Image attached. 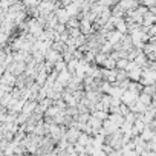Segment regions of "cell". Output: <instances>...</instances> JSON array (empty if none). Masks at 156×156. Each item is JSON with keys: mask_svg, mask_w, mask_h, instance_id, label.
I'll return each mask as SVG.
<instances>
[{"mask_svg": "<svg viewBox=\"0 0 156 156\" xmlns=\"http://www.w3.org/2000/svg\"><path fill=\"white\" fill-rule=\"evenodd\" d=\"M37 104H38V101H34V100H28V101H25L23 109H22V113L26 115V116H31V115L35 112Z\"/></svg>", "mask_w": 156, "mask_h": 156, "instance_id": "cell-9", "label": "cell"}, {"mask_svg": "<svg viewBox=\"0 0 156 156\" xmlns=\"http://www.w3.org/2000/svg\"><path fill=\"white\" fill-rule=\"evenodd\" d=\"M8 40H9V35H6L5 32L0 31V48H5L6 43H8Z\"/></svg>", "mask_w": 156, "mask_h": 156, "instance_id": "cell-32", "label": "cell"}, {"mask_svg": "<svg viewBox=\"0 0 156 156\" xmlns=\"http://www.w3.org/2000/svg\"><path fill=\"white\" fill-rule=\"evenodd\" d=\"M147 32H148V35H150V38H156V23H154L153 26H150Z\"/></svg>", "mask_w": 156, "mask_h": 156, "instance_id": "cell-36", "label": "cell"}, {"mask_svg": "<svg viewBox=\"0 0 156 156\" xmlns=\"http://www.w3.org/2000/svg\"><path fill=\"white\" fill-rule=\"evenodd\" d=\"M6 70H9L11 73H14L16 76H19V75L25 73V70H26V63H23V61H14V63H11V64L8 66Z\"/></svg>", "mask_w": 156, "mask_h": 156, "instance_id": "cell-3", "label": "cell"}, {"mask_svg": "<svg viewBox=\"0 0 156 156\" xmlns=\"http://www.w3.org/2000/svg\"><path fill=\"white\" fill-rule=\"evenodd\" d=\"M129 63H130V60H129V58H118V60H116V69L127 70V67H129Z\"/></svg>", "mask_w": 156, "mask_h": 156, "instance_id": "cell-28", "label": "cell"}, {"mask_svg": "<svg viewBox=\"0 0 156 156\" xmlns=\"http://www.w3.org/2000/svg\"><path fill=\"white\" fill-rule=\"evenodd\" d=\"M101 80L115 84L116 83V69H104V67H101Z\"/></svg>", "mask_w": 156, "mask_h": 156, "instance_id": "cell-5", "label": "cell"}, {"mask_svg": "<svg viewBox=\"0 0 156 156\" xmlns=\"http://www.w3.org/2000/svg\"><path fill=\"white\" fill-rule=\"evenodd\" d=\"M83 156H89V154H83Z\"/></svg>", "mask_w": 156, "mask_h": 156, "instance_id": "cell-40", "label": "cell"}, {"mask_svg": "<svg viewBox=\"0 0 156 156\" xmlns=\"http://www.w3.org/2000/svg\"><path fill=\"white\" fill-rule=\"evenodd\" d=\"M16 81H17V76L14 73H11L9 70H5L2 78H0V84L3 86H9V87H14L16 86Z\"/></svg>", "mask_w": 156, "mask_h": 156, "instance_id": "cell-2", "label": "cell"}, {"mask_svg": "<svg viewBox=\"0 0 156 156\" xmlns=\"http://www.w3.org/2000/svg\"><path fill=\"white\" fill-rule=\"evenodd\" d=\"M154 132H156V130H151V129L147 126V127L142 130V133H141L139 136L142 138V141H145V142H150V141L153 139V136H154Z\"/></svg>", "mask_w": 156, "mask_h": 156, "instance_id": "cell-18", "label": "cell"}, {"mask_svg": "<svg viewBox=\"0 0 156 156\" xmlns=\"http://www.w3.org/2000/svg\"><path fill=\"white\" fill-rule=\"evenodd\" d=\"M72 76H73V73H72V72H69V70H67V67H66L64 70L58 72V76H57V83H60L63 87H66V86L70 83Z\"/></svg>", "mask_w": 156, "mask_h": 156, "instance_id": "cell-6", "label": "cell"}, {"mask_svg": "<svg viewBox=\"0 0 156 156\" xmlns=\"http://www.w3.org/2000/svg\"><path fill=\"white\" fill-rule=\"evenodd\" d=\"M133 61H135V64H136V66H139L141 69H144V67H147V66H148V60H147V55H145L144 52H141V54L133 60Z\"/></svg>", "mask_w": 156, "mask_h": 156, "instance_id": "cell-17", "label": "cell"}, {"mask_svg": "<svg viewBox=\"0 0 156 156\" xmlns=\"http://www.w3.org/2000/svg\"><path fill=\"white\" fill-rule=\"evenodd\" d=\"M136 118H138V113H133V112H129L126 116H124V121H127V122H130V124H133L135 121H136Z\"/></svg>", "mask_w": 156, "mask_h": 156, "instance_id": "cell-31", "label": "cell"}, {"mask_svg": "<svg viewBox=\"0 0 156 156\" xmlns=\"http://www.w3.org/2000/svg\"><path fill=\"white\" fill-rule=\"evenodd\" d=\"M90 115L95 116V118L100 119V121H106V119L109 118V112H107V110H94V112H90Z\"/></svg>", "mask_w": 156, "mask_h": 156, "instance_id": "cell-22", "label": "cell"}, {"mask_svg": "<svg viewBox=\"0 0 156 156\" xmlns=\"http://www.w3.org/2000/svg\"><path fill=\"white\" fill-rule=\"evenodd\" d=\"M107 57H109V54H104V52L98 51V52H97V55H95V63H94V64H97V66H100V67H101Z\"/></svg>", "mask_w": 156, "mask_h": 156, "instance_id": "cell-23", "label": "cell"}, {"mask_svg": "<svg viewBox=\"0 0 156 156\" xmlns=\"http://www.w3.org/2000/svg\"><path fill=\"white\" fill-rule=\"evenodd\" d=\"M64 48H66V44H64L63 41H54L51 49H54V51H57V52H60V54H61V52L64 51Z\"/></svg>", "mask_w": 156, "mask_h": 156, "instance_id": "cell-29", "label": "cell"}, {"mask_svg": "<svg viewBox=\"0 0 156 156\" xmlns=\"http://www.w3.org/2000/svg\"><path fill=\"white\" fill-rule=\"evenodd\" d=\"M80 133H81V130H78L73 124L69 126L67 130H66V139H67V142L75 144V142L78 141V136H80Z\"/></svg>", "mask_w": 156, "mask_h": 156, "instance_id": "cell-7", "label": "cell"}, {"mask_svg": "<svg viewBox=\"0 0 156 156\" xmlns=\"http://www.w3.org/2000/svg\"><path fill=\"white\" fill-rule=\"evenodd\" d=\"M154 69H156V61H154Z\"/></svg>", "mask_w": 156, "mask_h": 156, "instance_id": "cell-39", "label": "cell"}, {"mask_svg": "<svg viewBox=\"0 0 156 156\" xmlns=\"http://www.w3.org/2000/svg\"><path fill=\"white\" fill-rule=\"evenodd\" d=\"M145 127H147V124H145L144 121H141V119L136 118V121L133 122V127H132V133H133V136H139Z\"/></svg>", "mask_w": 156, "mask_h": 156, "instance_id": "cell-15", "label": "cell"}, {"mask_svg": "<svg viewBox=\"0 0 156 156\" xmlns=\"http://www.w3.org/2000/svg\"><path fill=\"white\" fill-rule=\"evenodd\" d=\"M138 95H139L138 92H133V90H124L122 95H121V103L130 106V104H133V103L138 100Z\"/></svg>", "mask_w": 156, "mask_h": 156, "instance_id": "cell-8", "label": "cell"}, {"mask_svg": "<svg viewBox=\"0 0 156 156\" xmlns=\"http://www.w3.org/2000/svg\"><path fill=\"white\" fill-rule=\"evenodd\" d=\"M130 112V107L127 106V104H124V103H121L119 104V115H122V116H126L127 113Z\"/></svg>", "mask_w": 156, "mask_h": 156, "instance_id": "cell-33", "label": "cell"}, {"mask_svg": "<svg viewBox=\"0 0 156 156\" xmlns=\"http://www.w3.org/2000/svg\"><path fill=\"white\" fill-rule=\"evenodd\" d=\"M16 2H17V0H0V9H2L3 12H6Z\"/></svg>", "mask_w": 156, "mask_h": 156, "instance_id": "cell-26", "label": "cell"}, {"mask_svg": "<svg viewBox=\"0 0 156 156\" xmlns=\"http://www.w3.org/2000/svg\"><path fill=\"white\" fill-rule=\"evenodd\" d=\"M154 23H156V14H153V12L148 9V12H145L144 17H142V26H144V28H150V26H153Z\"/></svg>", "mask_w": 156, "mask_h": 156, "instance_id": "cell-13", "label": "cell"}, {"mask_svg": "<svg viewBox=\"0 0 156 156\" xmlns=\"http://www.w3.org/2000/svg\"><path fill=\"white\" fill-rule=\"evenodd\" d=\"M142 92L147 94V95H150V97H154V94H156V86H144V87H142Z\"/></svg>", "mask_w": 156, "mask_h": 156, "instance_id": "cell-30", "label": "cell"}, {"mask_svg": "<svg viewBox=\"0 0 156 156\" xmlns=\"http://www.w3.org/2000/svg\"><path fill=\"white\" fill-rule=\"evenodd\" d=\"M80 31H81V34H83V35H86V37L92 35V34L95 32L94 23H92V22H89L86 17H81V19H80Z\"/></svg>", "mask_w": 156, "mask_h": 156, "instance_id": "cell-1", "label": "cell"}, {"mask_svg": "<svg viewBox=\"0 0 156 156\" xmlns=\"http://www.w3.org/2000/svg\"><path fill=\"white\" fill-rule=\"evenodd\" d=\"M109 119L119 129L121 126H122V122H124V116L122 115H119V113H109Z\"/></svg>", "mask_w": 156, "mask_h": 156, "instance_id": "cell-19", "label": "cell"}, {"mask_svg": "<svg viewBox=\"0 0 156 156\" xmlns=\"http://www.w3.org/2000/svg\"><path fill=\"white\" fill-rule=\"evenodd\" d=\"M116 5H118L124 12H129V11H132V9H136L138 5H139V2H138V0H118Z\"/></svg>", "mask_w": 156, "mask_h": 156, "instance_id": "cell-4", "label": "cell"}, {"mask_svg": "<svg viewBox=\"0 0 156 156\" xmlns=\"http://www.w3.org/2000/svg\"><path fill=\"white\" fill-rule=\"evenodd\" d=\"M54 31H55L57 34H63V32H66V31H67V28H66V25H63V23H58V25L54 28Z\"/></svg>", "mask_w": 156, "mask_h": 156, "instance_id": "cell-35", "label": "cell"}, {"mask_svg": "<svg viewBox=\"0 0 156 156\" xmlns=\"http://www.w3.org/2000/svg\"><path fill=\"white\" fill-rule=\"evenodd\" d=\"M127 75H129V80H130V81H139L141 76H142V69L135 64L132 69L127 70Z\"/></svg>", "mask_w": 156, "mask_h": 156, "instance_id": "cell-10", "label": "cell"}, {"mask_svg": "<svg viewBox=\"0 0 156 156\" xmlns=\"http://www.w3.org/2000/svg\"><path fill=\"white\" fill-rule=\"evenodd\" d=\"M60 60H63V55H61L60 52H57V51H54V49L46 51V61H49V63L55 64V63H57V61H60Z\"/></svg>", "mask_w": 156, "mask_h": 156, "instance_id": "cell-14", "label": "cell"}, {"mask_svg": "<svg viewBox=\"0 0 156 156\" xmlns=\"http://www.w3.org/2000/svg\"><path fill=\"white\" fill-rule=\"evenodd\" d=\"M57 25H58V20H57L55 12L48 14V16H46V23H44V29H54Z\"/></svg>", "mask_w": 156, "mask_h": 156, "instance_id": "cell-16", "label": "cell"}, {"mask_svg": "<svg viewBox=\"0 0 156 156\" xmlns=\"http://www.w3.org/2000/svg\"><path fill=\"white\" fill-rule=\"evenodd\" d=\"M67 32H69V37H70V38H76L78 35L81 34L80 28H75V29H67Z\"/></svg>", "mask_w": 156, "mask_h": 156, "instance_id": "cell-34", "label": "cell"}, {"mask_svg": "<svg viewBox=\"0 0 156 156\" xmlns=\"http://www.w3.org/2000/svg\"><path fill=\"white\" fill-rule=\"evenodd\" d=\"M122 35L124 34H121V32H118L116 29H113V31H110V32H107V35H106V40L110 43V44H118L121 40H122Z\"/></svg>", "mask_w": 156, "mask_h": 156, "instance_id": "cell-11", "label": "cell"}, {"mask_svg": "<svg viewBox=\"0 0 156 156\" xmlns=\"http://www.w3.org/2000/svg\"><path fill=\"white\" fill-rule=\"evenodd\" d=\"M127 78H129V75H127V70L116 69V83H115V84H118V83H121V81L127 80Z\"/></svg>", "mask_w": 156, "mask_h": 156, "instance_id": "cell-27", "label": "cell"}, {"mask_svg": "<svg viewBox=\"0 0 156 156\" xmlns=\"http://www.w3.org/2000/svg\"><path fill=\"white\" fill-rule=\"evenodd\" d=\"M151 100H153V97H150V95H147V94H144V92H141V94L138 95V101L142 103L145 107H150V106H151Z\"/></svg>", "mask_w": 156, "mask_h": 156, "instance_id": "cell-20", "label": "cell"}, {"mask_svg": "<svg viewBox=\"0 0 156 156\" xmlns=\"http://www.w3.org/2000/svg\"><path fill=\"white\" fill-rule=\"evenodd\" d=\"M101 67H104V69H116V60L113 57H110V54H109V57L106 58V61L103 63Z\"/></svg>", "mask_w": 156, "mask_h": 156, "instance_id": "cell-24", "label": "cell"}, {"mask_svg": "<svg viewBox=\"0 0 156 156\" xmlns=\"http://www.w3.org/2000/svg\"><path fill=\"white\" fill-rule=\"evenodd\" d=\"M5 51H3V48H0V57H2V54H3Z\"/></svg>", "mask_w": 156, "mask_h": 156, "instance_id": "cell-38", "label": "cell"}, {"mask_svg": "<svg viewBox=\"0 0 156 156\" xmlns=\"http://www.w3.org/2000/svg\"><path fill=\"white\" fill-rule=\"evenodd\" d=\"M75 0H58V5L60 6H63V8H66V6H69L70 3H73Z\"/></svg>", "mask_w": 156, "mask_h": 156, "instance_id": "cell-37", "label": "cell"}, {"mask_svg": "<svg viewBox=\"0 0 156 156\" xmlns=\"http://www.w3.org/2000/svg\"><path fill=\"white\" fill-rule=\"evenodd\" d=\"M66 28L67 29H75V28H80V19L78 17H70L66 23Z\"/></svg>", "mask_w": 156, "mask_h": 156, "instance_id": "cell-25", "label": "cell"}, {"mask_svg": "<svg viewBox=\"0 0 156 156\" xmlns=\"http://www.w3.org/2000/svg\"><path fill=\"white\" fill-rule=\"evenodd\" d=\"M115 29H116L118 32H121V34H127V22L124 20V17L119 19V20L115 23Z\"/></svg>", "mask_w": 156, "mask_h": 156, "instance_id": "cell-21", "label": "cell"}, {"mask_svg": "<svg viewBox=\"0 0 156 156\" xmlns=\"http://www.w3.org/2000/svg\"><path fill=\"white\" fill-rule=\"evenodd\" d=\"M55 16H57L58 23H63V25H66V23H67V20L70 19V16L67 14L66 8H63V6H60V8H57V9H55Z\"/></svg>", "mask_w": 156, "mask_h": 156, "instance_id": "cell-12", "label": "cell"}]
</instances>
